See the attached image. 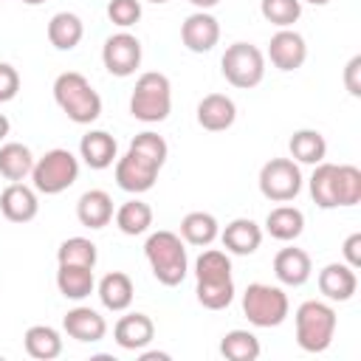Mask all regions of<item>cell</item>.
Masks as SVG:
<instances>
[{
	"label": "cell",
	"mask_w": 361,
	"mask_h": 361,
	"mask_svg": "<svg viewBox=\"0 0 361 361\" xmlns=\"http://www.w3.org/2000/svg\"><path fill=\"white\" fill-rule=\"evenodd\" d=\"M144 257L149 262V271L152 276L166 285V288H175L186 279L189 274V257H186V243L180 240V234L175 231H152L144 243Z\"/></svg>",
	"instance_id": "cell-1"
},
{
	"label": "cell",
	"mask_w": 361,
	"mask_h": 361,
	"mask_svg": "<svg viewBox=\"0 0 361 361\" xmlns=\"http://www.w3.org/2000/svg\"><path fill=\"white\" fill-rule=\"evenodd\" d=\"M54 102L73 124H93L102 116V96L79 71H65L54 79Z\"/></svg>",
	"instance_id": "cell-2"
},
{
	"label": "cell",
	"mask_w": 361,
	"mask_h": 361,
	"mask_svg": "<svg viewBox=\"0 0 361 361\" xmlns=\"http://www.w3.org/2000/svg\"><path fill=\"white\" fill-rule=\"evenodd\" d=\"M293 324H296V344L305 353H324L333 344L338 316L327 302L307 299L296 307Z\"/></svg>",
	"instance_id": "cell-3"
},
{
	"label": "cell",
	"mask_w": 361,
	"mask_h": 361,
	"mask_svg": "<svg viewBox=\"0 0 361 361\" xmlns=\"http://www.w3.org/2000/svg\"><path fill=\"white\" fill-rule=\"evenodd\" d=\"M172 110V85L166 73L161 71H147L135 79L133 96H130V113L133 118L144 124H158L169 116Z\"/></svg>",
	"instance_id": "cell-4"
},
{
	"label": "cell",
	"mask_w": 361,
	"mask_h": 361,
	"mask_svg": "<svg viewBox=\"0 0 361 361\" xmlns=\"http://www.w3.org/2000/svg\"><path fill=\"white\" fill-rule=\"evenodd\" d=\"M290 302L279 285L251 282L243 293V313L254 327H279L288 319Z\"/></svg>",
	"instance_id": "cell-5"
},
{
	"label": "cell",
	"mask_w": 361,
	"mask_h": 361,
	"mask_svg": "<svg viewBox=\"0 0 361 361\" xmlns=\"http://www.w3.org/2000/svg\"><path fill=\"white\" fill-rule=\"evenodd\" d=\"M79 178V158L71 152V149H48L42 158L34 161V169H31V180H34V189L42 192V195H59L65 189H71Z\"/></svg>",
	"instance_id": "cell-6"
},
{
	"label": "cell",
	"mask_w": 361,
	"mask_h": 361,
	"mask_svg": "<svg viewBox=\"0 0 361 361\" xmlns=\"http://www.w3.org/2000/svg\"><path fill=\"white\" fill-rule=\"evenodd\" d=\"M220 71L231 87L251 90L265 76V54L251 42H231L220 59Z\"/></svg>",
	"instance_id": "cell-7"
},
{
	"label": "cell",
	"mask_w": 361,
	"mask_h": 361,
	"mask_svg": "<svg viewBox=\"0 0 361 361\" xmlns=\"http://www.w3.org/2000/svg\"><path fill=\"white\" fill-rule=\"evenodd\" d=\"M259 192L265 200L288 203L302 192V169L293 158H271L259 169Z\"/></svg>",
	"instance_id": "cell-8"
},
{
	"label": "cell",
	"mask_w": 361,
	"mask_h": 361,
	"mask_svg": "<svg viewBox=\"0 0 361 361\" xmlns=\"http://www.w3.org/2000/svg\"><path fill=\"white\" fill-rule=\"evenodd\" d=\"M102 62L107 68V73L124 79V76H133L141 65V42L135 34L130 31H118V34H110L102 45Z\"/></svg>",
	"instance_id": "cell-9"
},
{
	"label": "cell",
	"mask_w": 361,
	"mask_h": 361,
	"mask_svg": "<svg viewBox=\"0 0 361 361\" xmlns=\"http://www.w3.org/2000/svg\"><path fill=\"white\" fill-rule=\"evenodd\" d=\"M158 172L161 166L133 149H127L121 158H116V183L130 192V195H141V192H149L158 180Z\"/></svg>",
	"instance_id": "cell-10"
},
{
	"label": "cell",
	"mask_w": 361,
	"mask_h": 361,
	"mask_svg": "<svg viewBox=\"0 0 361 361\" xmlns=\"http://www.w3.org/2000/svg\"><path fill=\"white\" fill-rule=\"evenodd\" d=\"M268 59L276 71H299L307 59V45H305V37L293 28H279L271 42H268Z\"/></svg>",
	"instance_id": "cell-11"
},
{
	"label": "cell",
	"mask_w": 361,
	"mask_h": 361,
	"mask_svg": "<svg viewBox=\"0 0 361 361\" xmlns=\"http://www.w3.org/2000/svg\"><path fill=\"white\" fill-rule=\"evenodd\" d=\"M220 39V23L214 14L209 11H195L183 20L180 25V42L186 45V51L192 54H206L217 45Z\"/></svg>",
	"instance_id": "cell-12"
},
{
	"label": "cell",
	"mask_w": 361,
	"mask_h": 361,
	"mask_svg": "<svg viewBox=\"0 0 361 361\" xmlns=\"http://www.w3.org/2000/svg\"><path fill=\"white\" fill-rule=\"evenodd\" d=\"M0 212H3V217L11 220V223H28V220H34L37 212H39L37 189L25 186L23 180L8 183V186L0 192Z\"/></svg>",
	"instance_id": "cell-13"
},
{
	"label": "cell",
	"mask_w": 361,
	"mask_h": 361,
	"mask_svg": "<svg viewBox=\"0 0 361 361\" xmlns=\"http://www.w3.org/2000/svg\"><path fill=\"white\" fill-rule=\"evenodd\" d=\"M319 290L324 299L330 302H350L358 290V276L355 268H350L347 262H330L319 271Z\"/></svg>",
	"instance_id": "cell-14"
},
{
	"label": "cell",
	"mask_w": 361,
	"mask_h": 361,
	"mask_svg": "<svg viewBox=\"0 0 361 361\" xmlns=\"http://www.w3.org/2000/svg\"><path fill=\"white\" fill-rule=\"evenodd\" d=\"M62 330H65L71 338L82 341V344H96V341L104 338V333H107V322H104V316H102L99 310L79 305V307H73V310L65 313V319H62Z\"/></svg>",
	"instance_id": "cell-15"
},
{
	"label": "cell",
	"mask_w": 361,
	"mask_h": 361,
	"mask_svg": "<svg viewBox=\"0 0 361 361\" xmlns=\"http://www.w3.org/2000/svg\"><path fill=\"white\" fill-rule=\"evenodd\" d=\"M113 338L121 350H144L152 338H155V324L147 313H124L116 327H113Z\"/></svg>",
	"instance_id": "cell-16"
},
{
	"label": "cell",
	"mask_w": 361,
	"mask_h": 361,
	"mask_svg": "<svg viewBox=\"0 0 361 361\" xmlns=\"http://www.w3.org/2000/svg\"><path fill=\"white\" fill-rule=\"evenodd\" d=\"M237 118V104L226 93H209L197 102V124L209 133L228 130Z\"/></svg>",
	"instance_id": "cell-17"
},
{
	"label": "cell",
	"mask_w": 361,
	"mask_h": 361,
	"mask_svg": "<svg viewBox=\"0 0 361 361\" xmlns=\"http://www.w3.org/2000/svg\"><path fill=\"white\" fill-rule=\"evenodd\" d=\"M310 271H313V262H310V254L302 251V248H282L276 251L274 257V274L282 285L288 288H299L310 279Z\"/></svg>",
	"instance_id": "cell-18"
},
{
	"label": "cell",
	"mask_w": 361,
	"mask_h": 361,
	"mask_svg": "<svg viewBox=\"0 0 361 361\" xmlns=\"http://www.w3.org/2000/svg\"><path fill=\"white\" fill-rule=\"evenodd\" d=\"M220 240L226 245V251L237 254V257H248L259 248L262 243V228L251 220V217H237L231 220L223 231H220Z\"/></svg>",
	"instance_id": "cell-19"
},
{
	"label": "cell",
	"mask_w": 361,
	"mask_h": 361,
	"mask_svg": "<svg viewBox=\"0 0 361 361\" xmlns=\"http://www.w3.org/2000/svg\"><path fill=\"white\" fill-rule=\"evenodd\" d=\"M116 152H118L116 138L110 133H104V130H90L79 141V155H82V161L90 169H107V166H113V161L118 158Z\"/></svg>",
	"instance_id": "cell-20"
},
{
	"label": "cell",
	"mask_w": 361,
	"mask_h": 361,
	"mask_svg": "<svg viewBox=\"0 0 361 361\" xmlns=\"http://www.w3.org/2000/svg\"><path fill=\"white\" fill-rule=\"evenodd\" d=\"M113 197L104 189H87L76 200V217L85 228H104L113 220Z\"/></svg>",
	"instance_id": "cell-21"
},
{
	"label": "cell",
	"mask_w": 361,
	"mask_h": 361,
	"mask_svg": "<svg viewBox=\"0 0 361 361\" xmlns=\"http://www.w3.org/2000/svg\"><path fill=\"white\" fill-rule=\"evenodd\" d=\"M96 293L102 299V305L113 313H121L133 305V296H135V288H133V279L124 274V271H110L102 276V282L96 285Z\"/></svg>",
	"instance_id": "cell-22"
},
{
	"label": "cell",
	"mask_w": 361,
	"mask_h": 361,
	"mask_svg": "<svg viewBox=\"0 0 361 361\" xmlns=\"http://www.w3.org/2000/svg\"><path fill=\"white\" fill-rule=\"evenodd\" d=\"M56 288L65 299L82 302L96 290V276L93 268L87 265H59L56 268Z\"/></svg>",
	"instance_id": "cell-23"
},
{
	"label": "cell",
	"mask_w": 361,
	"mask_h": 361,
	"mask_svg": "<svg viewBox=\"0 0 361 361\" xmlns=\"http://www.w3.org/2000/svg\"><path fill=\"white\" fill-rule=\"evenodd\" d=\"M85 37V25L73 11H56L48 20V42L56 51H73Z\"/></svg>",
	"instance_id": "cell-24"
},
{
	"label": "cell",
	"mask_w": 361,
	"mask_h": 361,
	"mask_svg": "<svg viewBox=\"0 0 361 361\" xmlns=\"http://www.w3.org/2000/svg\"><path fill=\"white\" fill-rule=\"evenodd\" d=\"M23 344H25V353L37 361H51L62 355V336L51 324H31L23 336Z\"/></svg>",
	"instance_id": "cell-25"
},
{
	"label": "cell",
	"mask_w": 361,
	"mask_h": 361,
	"mask_svg": "<svg viewBox=\"0 0 361 361\" xmlns=\"http://www.w3.org/2000/svg\"><path fill=\"white\" fill-rule=\"evenodd\" d=\"M336 175H338V164H316L313 175L307 180L310 186V197L319 209H338V186H336Z\"/></svg>",
	"instance_id": "cell-26"
},
{
	"label": "cell",
	"mask_w": 361,
	"mask_h": 361,
	"mask_svg": "<svg viewBox=\"0 0 361 361\" xmlns=\"http://www.w3.org/2000/svg\"><path fill=\"white\" fill-rule=\"evenodd\" d=\"M265 231L274 240H279V243L296 240L305 231V214H302V209H296V206H276V209H271L268 217H265Z\"/></svg>",
	"instance_id": "cell-27"
},
{
	"label": "cell",
	"mask_w": 361,
	"mask_h": 361,
	"mask_svg": "<svg viewBox=\"0 0 361 361\" xmlns=\"http://www.w3.org/2000/svg\"><path fill=\"white\" fill-rule=\"evenodd\" d=\"M220 237V223L209 212H189L180 220V240L189 245H212Z\"/></svg>",
	"instance_id": "cell-28"
},
{
	"label": "cell",
	"mask_w": 361,
	"mask_h": 361,
	"mask_svg": "<svg viewBox=\"0 0 361 361\" xmlns=\"http://www.w3.org/2000/svg\"><path fill=\"white\" fill-rule=\"evenodd\" d=\"M288 149H290V158L296 164H322L324 155H327V141L319 130H296L288 141Z\"/></svg>",
	"instance_id": "cell-29"
},
{
	"label": "cell",
	"mask_w": 361,
	"mask_h": 361,
	"mask_svg": "<svg viewBox=\"0 0 361 361\" xmlns=\"http://www.w3.org/2000/svg\"><path fill=\"white\" fill-rule=\"evenodd\" d=\"M31 169H34V155L25 144L8 141V144L0 147V175L6 180H11V183L23 180V178L31 175Z\"/></svg>",
	"instance_id": "cell-30"
},
{
	"label": "cell",
	"mask_w": 361,
	"mask_h": 361,
	"mask_svg": "<svg viewBox=\"0 0 361 361\" xmlns=\"http://www.w3.org/2000/svg\"><path fill=\"white\" fill-rule=\"evenodd\" d=\"M113 217H116L118 231L127 234V237H138V234H144L152 226V209H149V203L135 200V197L127 200V203H121Z\"/></svg>",
	"instance_id": "cell-31"
},
{
	"label": "cell",
	"mask_w": 361,
	"mask_h": 361,
	"mask_svg": "<svg viewBox=\"0 0 361 361\" xmlns=\"http://www.w3.org/2000/svg\"><path fill=\"white\" fill-rule=\"evenodd\" d=\"M220 353L228 361H257L262 347H259V338L251 330H228L220 341Z\"/></svg>",
	"instance_id": "cell-32"
},
{
	"label": "cell",
	"mask_w": 361,
	"mask_h": 361,
	"mask_svg": "<svg viewBox=\"0 0 361 361\" xmlns=\"http://www.w3.org/2000/svg\"><path fill=\"white\" fill-rule=\"evenodd\" d=\"M195 279L197 282H226L231 279V259L220 248H206L195 259Z\"/></svg>",
	"instance_id": "cell-33"
},
{
	"label": "cell",
	"mask_w": 361,
	"mask_h": 361,
	"mask_svg": "<svg viewBox=\"0 0 361 361\" xmlns=\"http://www.w3.org/2000/svg\"><path fill=\"white\" fill-rule=\"evenodd\" d=\"M96 259H99L96 243L87 240V237H68L56 248V262L59 265H87V268H96Z\"/></svg>",
	"instance_id": "cell-34"
},
{
	"label": "cell",
	"mask_w": 361,
	"mask_h": 361,
	"mask_svg": "<svg viewBox=\"0 0 361 361\" xmlns=\"http://www.w3.org/2000/svg\"><path fill=\"white\" fill-rule=\"evenodd\" d=\"M262 17L276 28H290L302 17V0H262Z\"/></svg>",
	"instance_id": "cell-35"
},
{
	"label": "cell",
	"mask_w": 361,
	"mask_h": 361,
	"mask_svg": "<svg viewBox=\"0 0 361 361\" xmlns=\"http://www.w3.org/2000/svg\"><path fill=\"white\" fill-rule=\"evenodd\" d=\"M195 293H197V302L206 310H223L234 299V282L231 279H226V282H197Z\"/></svg>",
	"instance_id": "cell-36"
},
{
	"label": "cell",
	"mask_w": 361,
	"mask_h": 361,
	"mask_svg": "<svg viewBox=\"0 0 361 361\" xmlns=\"http://www.w3.org/2000/svg\"><path fill=\"white\" fill-rule=\"evenodd\" d=\"M336 186H338V206H355V203H361V169L358 166L338 164Z\"/></svg>",
	"instance_id": "cell-37"
},
{
	"label": "cell",
	"mask_w": 361,
	"mask_h": 361,
	"mask_svg": "<svg viewBox=\"0 0 361 361\" xmlns=\"http://www.w3.org/2000/svg\"><path fill=\"white\" fill-rule=\"evenodd\" d=\"M127 149H133V152H138V155H144V158L155 161L158 166H164V164H166V155H169L166 141H164L158 133H152V130L138 133V135L130 141V147H127Z\"/></svg>",
	"instance_id": "cell-38"
},
{
	"label": "cell",
	"mask_w": 361,
	"mask_h": 361,
	"mask_svg": "<svg viewBox=\"0 0 361 361\" xmlns=\"http://www.w3.org/2000/svg\"><path fill=\"white\" fill-rule=\"evenodd\" d=\"M107 17L118 28H130L141 20V0H110L107 3Z\"/></svg>",
	"instance_id": "cell-39"
},
{
	"label": "cell",
	"mask_w": 361,
	"mask_h": 361,
	"mask_svg": "<svg viewBox=\"0 0 361 361\" xmlns=\"http://www.w3.org/2000/svg\"><path fill=\"white\" fill-rule=\"evenodd\" d=\"M17 93H20V73H17V68L8 65V62H0V104L11 102Z\"/></svg>",
	"instance_id": "cell-40"
},
{
	"label": "cell",
	"mask_w": 361,
	"mask_h": 361,
	"mask_svg": "<svg viewBox=\"0 0 361 361\" xmlns=\"http://www.w3.org/2000/svg\"><path fill=\"white\" fill-rule=\"evenodd\" d=\"M358 73H361V56H353L344 68V87L350 96H361V82H358Z\"/></svg>",
	"instance_id": "cell-41"
},
{
	"label": "cell",
	"mask_w": 361,
	"mask_h": 361,
	"mask_svg": "<svg viewBox=\"0 0 361 361\" xmlns=\"http://www.w3.org/2000/svg\"><path fill=\"white\" fill-rule=\"evenodd\" d=\"M341 254H344V262H347L350 268H361V234H358V231H353V234L344 240Z\"/></svg>",
	"instance_id": "cell-42"
},
{
	"label": "cell",
	"mask_w": 361,
	"mask_h": 361,
	"mask_svg": "<svg viewBox=\"0 0 361 361\" xmlns=\"http://www.w3.org/2000/svg\"><path fill=\"white\" fill-rule=\"evenodd\" d=\"M189 3H192L197 11H209V8H214L220 0H189Z\"/></svg>",
	"instance_id": "cell-43"
},
{
	"label": "cell",
	"mask_w": 361,
	"mask_h": 361,
	"mask_svg": "<svg viewBox=\"0 0 361 361\" xmlns=\"http://www.w3.org/2000/svg\"><path fill=\"white\" fill-rule=\"evenodd\" d=\"M169 361V353H141V361Z\"/></svg>",
	"instance_id": "cell-44"
},
{
	"label": "cell",
	"mask_w": 361,
	"mask_h": 361,
	"mask_svg": "<svg viewBox=\"0 0 361 361\" xmlns=\"http://www.w3.org/2000/svg\"><path fill=\"white\" fill-rule=\"evenodd\" d=\"M8 130H11V121H8V118H6L3 113H0V141H3L6 135H8Z\"/></svg>",
	"instance_id": "cell-45"
},
{
	"label": "cell",
	"mask_w": 361,
	"mask_h": 361,
	"mask_svg": "<svg viewBox=\"0 0 361 361\" xmlns=\"http://www.w3.org/2000/svg\"><path fill=\"white\" fill-rule=\"evenodd\" d=\"M302 3H310V6H327L330 0H302Z\"/></svg>",
	"instance_id": "cell-46"
},
{
	"label": "cell",
	"mask_w": 361,
	"mask_h": 361,
	"mask_svg": "<svg viewBox=\"0 0 361 361\" xmlns=\"http://www.w3.org/2000/svg\"><path fill=\"white\" fill-rule=\"evenodd\" d=\"M23 3H25V6H42L45 0H23Z\"/></svg>",
	"instance_id": "cell-47"
},
{
	"label": "cell",
	"mask_w": 361,
	"mask_h": 361,
	"mask_svg": "<svg viewBox=\"0 0 361 361\" xmlns=\"http://www.w3.org/2000/svg\"><path fill=\"white\" fill-rule=\"evenodd\" d=\"M149 3H169V0H149Z\"/></svg>",
	"instance_id": "cell-48"
}]
</instances>
